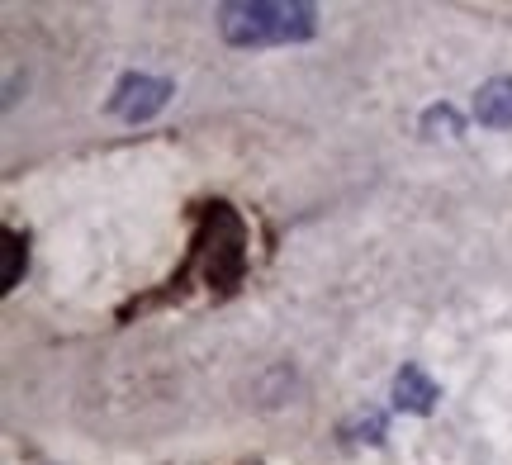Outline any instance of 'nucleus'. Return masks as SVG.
<instances>
[{"label":"nucleus","instance_id":"5","mask_svg":"<svg viewBox=\"0 0 512 465\" xmlns=\"http://www.w3.org/2000/svg\"><path fill=\"white\" fill-rule=\"evenodd\" d=\"M19 266H24V238L10 233V266H5V290H15L19 285Z\"/></svg>","mask_w":512,"mask_h":465},{"label":"nucleus","instance_id":"1","mask_svg":"<svg viewBox=\"0 0 512 465\" xmlns=\"http://www.w3.org/2000/svg\"><path fill=\"white\" fill-rule=\"evenodd\" d=\"M219 29L238 48H266V43H304L313 38V10L309 5H223Z\"/></svg>","mask_w":512,"mask_h":465},{"label":"nucleus","instance_id":"4","mask_svg":"<svg viewBox=\"0 0 512 465\" xmlns=\"http://www.w3.org/2000/svg\"><path fill=\"white\" fill-rule=\"evenodd\" d=\"M394 399H399V409L427 413V409H432V399H437V385H432L418 366H403V375L394 380Z\"/></svg>","mask_w":512,"mask_h":465},{"label":"nucleus","instance_id":"2","mask_svg":"<svg viewBox=\"0 0 512 465\" xmlns=\"http://www.w3.org/2000/svg\"><path fill=\"white\" fill-rule=\"evenodd\" d=\"M166 95H171V86L157 81V76H124V81H119V95H114V114H124V119L138 124V119L162 110Z\"/></svg>","mask_w":512,"mask_h":465},{"label":"nucleus","instance_id":"3","mask_svg":"<svg viewBox=\"0 0 512 465\" xmlns=\"http://www.w3.org/2000/svg\"><path fill=\"white\" fill-rule=\"evenodd\" d=\"M475 119L489 129H512V76L484 81L475 95Z\"/></svg>","mask_w":512,"mask_h":465}]
</instances>
